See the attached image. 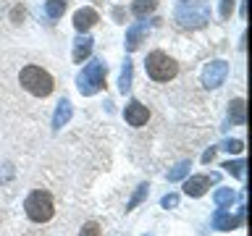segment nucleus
<instances>
[{
	"label": "nucleus",
	"instance_id": "1",
	"mask_svg": "<svg viewBox=\"0 0 252 236\" xmlns=\"http://www.w3.org/2000/svg\"><path fill=\"white\" fill-rule=\"evenodd\" d=\"M21 87L27 89L29 94H34V97H47V94L53 92V76L47 74L45 68H39V66H27V68H21Z\"/></svg>",
	"mask_w": 252,
	"mask_h": 236
},
{
	"label": "nucleus",
	"instance_id": "2",
	"mask_svg": "<svg viewBox=\"0 0 252 236\" xmlns=\"http://www.w3.org/2000/svg\"><path fill=\"white\" fill-rule=\"evenodd\" d=\"M105 76H108V66H105V63H100V60L87 63V66L79 71V76H76L79 92H82L84 97H90V94L100 92L102 87H105Z\"/></svg>",
	"mask_w": 252,
	"mask_h": 236
},
{
	"label": "nucleus",
	"instance_id": "3",
	"mask_svg": "<svg viewBox=\"0 0 252 236\" xmlns=\"http://www.w3.org/2000/svg\"><path fill=\"white\" fill-rule=\"evenodd\" d=\"M145 68H147V76L153 79V82H168L179 74V63L171 58V55H165L163 50H155L147 55L145 60Z\"/></svg>",
	"mask_w": 252,
	"mask_h": 236
},
{
	"label": "nucleus",
	"instance_id": "4",
	"mask_svg": "<svg viewBox=\"0 0 252 236\" xmlns=\"http://www.w3.org/2000/svg\"><path fill=\"white\" fill-rule=\"evenodd\" d=\"M24 210H27L29 220H34V223H47V220L53 218V197L42 192V189H37V192H32L27 197V202H24Z\"/></svg>",
	"mask_w": 252,
	"mask_h": 236
},
{
	"label": "nucleus",
	"instance_id": "5",
	"mask_svg": "<svg viewBox=\"0 0 252 236\" xmlns=\"http://www.w3.org/2000/svg\"><path fill=\"white\" fill-rule=\"evenodd\" d=\"M176 19H179L181 27H189V29L205 27V24L210 21V8H208L205 0H200V3H189V8H181Z\"/></svg>",
	"mask_w": 252,
	"mask_h": 236
},
{
	"label": "nucleus",
	"instance_id": "6",
	"mask_svg": "<svg viewBox=\"0 0 252 236\" xmlns=\"http://www.w3.org/2000/svg\"><path fill=\"white\" fill-rule=\"evenodd\" d=\"M226 76H228V63L226 60H213L202 71V84L208 87V89H216V87H220L226 82Z\"/></svg>",
	"mask_w": 252,
	"mask_h": 236
},
{
	"label": "nucleus",
	"instance_id": "7",
	"mask_svg": "<svg viewBox=\"0 0 252 236\" xmlns=\"http://www.w3.org/2000/svg\"><path fill=\"white\" fill-rule=\"evenodd\" d=\"M242 223H244V210H239L236 215H231V212H226V210L213 212V228H216V231H234V228H239Z\"/></svg>",
	"mask_w": 252,
	"mask_h": 236
},
{
	"label": "nucleus",
	"instance_id": "8",
	"mask_svg": "<svg viewBox=\"0 0 252 236\" xmlns=\"http://www.w3.org/2000/svg\"><path fill=\"white\" fill-rule=\"evenodd\" d=\"M218 181V173H210V176H192L184 181V194L189 197H202L210 189V184Z\"/></svg>",
	"mask_w": 252,
	"mask_h": 236
},
{
	"label": "nucleus",
	"instance_id": "9",
	"mask_svg": "<svg viewBox=\"0 0 252 236\" xmlns=\"http://www.w3.org/2000/svg\"><path fill=\"white\" fill-rule=\"evenodd\" d=\"M124 118L129 126H145L147 118H150V110H147V105H142L139 100H131L124 110Z\"/></svg>",
	"mask_w": 252,
	"mask_h": 236
},
{
	"label": "nucleus",
	"instance_id": "10",
	"mask_svg": "<svg viewBox=\"0 0 252 236\" xmlns=\"http://www.w3.org/2000/svg\"><path fill=\"white\" fill-rule=\"evenodd\" d=\"M100 21V16H97V11L94 8H79V11L74 13V27H76V31H90L94 24Z\"/></svg>",
	"mask_w": 252,
	"mask_h": 236
},
{
	"label": "nucleus",
	"instance_id": "11",
	"mask_svg": "<svg viewBox=\"0 0 252 236\" xmlns=\"http://www.w3.org/2000/svg\"><path fill=\"white\" fill-rule=\"evenodd\" d=\"M147 34V24L145 21H139V24H134V27L126 31V50H137V47L142 45V37Z\"/></svg>",
	"mask_w": 252,
	"mask_h": 236
},
{
	"label": "nucleus",
	"instance_id": "12",
	"mask_svg": "<svg viewBox=\"0 0 252 236\" xmlns=\"http://www.w3.org/2000/svg\"><path fill=\"white\" fill-rule=\"evenodd\" d=\"M71 116H74V108H71L68 100H61L58 108H55V116H53V129H61V126H66L71 121Z\"/></svg>",
	"mask_w": 252,
	"mask_h": 236
},
{
	"label": "nucleus",
	"instance_id": "13",
	"mask_svg": "<svg viewBox=\"0 0 252 236\" xmlns=\"http://www.w3.org/2000/svg\"><path fill=\"white\" fill-rule=\"evenodd\" d=\"M90 53H92V37L82 34L76 39V45H74V60L84 63V58H90Z\"/></svg>",
	"mask_w": 252,
	"mask_h": 236
},
{
	"label": "nucleus",
	"instance_id": "14",
	"mask_svg": "<svg viewBox=\"0 0 252 236\" xmlns=\"http://www.w3.org/2000/svg\"><path fill=\"white\" fill-rule=\"evenodd\" d=\"M244 100H231V105H228V118H231V123H236V126H242L244 123Z\"/></svg>",
	"mask_w": 252,
	"mask_h": 236
},
{
	"label": "nucleus",
	"instance_id": "15",
	"mask_svg": "<svg viewBox=\"0 0 252 236\" xmlns=\"http://www.w3.org/2000/svg\"><path fill=\"white\" fill-rule=\"evenodd\" d=\"M158 5V0H137V3L131 5V13L137 16V19H145L147 13H153Z\"/></svg>",
	"mask_w": 252,
	"mask_h": 236
},
{
	"label": "nucleus",
	"instance_id": "16",
	"mask_svg": "<svg viewBox=\"0 0 252 236\" xmlns=\"http://www.w3.org/2000/svg\"><path fill=\"white\" fill-rule=\"evenodd\" d=\"M213 200H216L218 207H228V205L236 200V192H234V189H218V192L213 194Z\"/></svg>",
	"mask_w": 252,
	"mask_h": 236
},
{
	"label": "nucleus",
	"instance_id": "17",
	"mask_svg": "<svg viewBox=\"0 0 252 236\" xmlns=\"http://www.w3.org/2000/svg\"><path fill=\"white\" fill-rule=\"evenodd\" d=\"M63 11H66V0H47L45 3V13L50 19H61Z\"/></svg>",
	"mask_w": 252,
	"mask_h": 236
},
{
	"label": "nucleus",
	"instance_id": "18",
	"mask_svg": "<svg viewBox=\"0 0 252 236\" xmlns=\"http://www.w3.org/2000/svg\"><path fill=\"white\" fill-rule=\"evenodd\" d=\"M118 89H121L124 94L131 89V63L126 60L124 63V68H121V79H118Z\"/></svg>",
	"mask_w": 252,
	"mask_h": 236
},
{
	"label": "nucleus",
	"instance_id": "19",
	"mask_svg": "<svg viewBox=\"0 0 252 236\" xmlns=\"http://www.w3.org/2000/svg\"><path fill=\"white\" fill-rule=\"evenodd\" d=\"M189 168H192V165H189L187 160H184V163H179L176 168H171V171H168V181H181V178H184L187 173H189Z\"/></svg>",
	"mask_w": 252,
	"mask_h": 236
},
{
	"label": "nucleus",
	"instance_id": "20",
	"mask_svg": "<svg viewBox=\"0 0 252 236\" xmlns=\"http://www.w3.org/2000/svg\"><path fill=\"white\" fill-rule=\"evenodd\" d=\"M147 189H150L147 184H142V186L137 189V194H134L131 200H129V205H126V210H134V207H137V205H139V202H142V200H145V197H147Z\"/></svg>",
	"mask_w": 252,
	"mask_h": 236
},
{
	"label": "nucleus",
	"instance_id": "21",
	"mask_svg": "<svg viewBox=\"0 0 252 236\" xmlns=\"http://www.w3.org/2000/svg\"><path fill=\"white\" fill-rule=\"evenodd\" d=\"M220 149H226V152H242V149H244V142L242 139H226L223 142V145H220Z\"/></svg>",
	"mask_w": 252,
	"mask_h": 236
},
{
	"label": "nucleus",
	"instance_id": "22",
	"mask_svg": "<svg viewBox=\"0 0 252 236\" xmlns=\"http://www.w3.org/2000/svg\"><path fill=\"white\" fill-rule=\"evenodd\" d=\"M223 168H226L228 173H234L236 178H244V160H236V163H226Z\"/></svg>",
	"mask_w": 252,
	"mask_h": 236
},
{
	"label": "nucleus",
	"instance_id": "23",
	"mask_svg": "<svg viewBox=\"0 0 252 236\" xmlns=\"http://www.w3.org/2000/svg\"><path fill=\"white\" fill-rule=\"evenodd\" d=\"M79 236H100V226H97V223H87Z\"/></svg>",
	"mask_w": 252,
	"mask_h": 236
},
{
	"label": "nucleus",
	"instance_id": "24",
	"mask_svg": "<svg viewBox=\"0 0 252 236\" xmlns=\"http://www.w3.org/2000/svg\"><path fill=\"white\" fill-rule=\"evenodd\" d=\"M160 205H163V207H176V205H179V194H165L160 200Z\"/></svg>",
	"mask_w": 252,
	"mask_h": 236
},
{
	"label": "nucleus",
	"instance_id": "25",
	"mask_svg": "<svg viewBox=\"0 0 252 236\" xmlns=\"http://www.w3.org/2000/svg\"><path fill=\"white\" fill-rule=\"evenodd\" d=\"M231 8H234V0H220V16H223V19L231 16Z\"/></svg>",
	"mask_w": 252,
	"mask_h": 236
},
{
	"label": "nucleus",
	"instance_id": "26",
	"mask_svg": "<svg viewBox=\"0 0 252 236\" xmlns=\"http://www.w3.org/2000/svg\"><path fill=\"white\" fill-rule=\"evenodd\" d=\"M213 157H216V147H210V149H208V152H205V155H202V163H210V160H213Z\"/></svg>",
	"mask_w": 252,
	"mask_h": 236
},
{
	"label": "nucleus",
	"instance_id": "27",
	"mask_svg": "<svg viewBox=\"0 0 252 236\" xmlns=\"http://www.w3.org/2000/svg\"><path fill=\"white\" fill-rule=\"evenodd\" d=\"M19 19H24V8H16L13 11V21H19Z\"/></svg>",
	"mask_w": 252,
	"mask_h": 236
},
{
	"label": "nucleus",
	"instance_id": "28",
	"mask_svg": "<svg viewBox=\"0 0 252 236\" xmlns=\"http://www.w3.org/2000/svg\"><path fill=\"white\" fill-rule=\"evenodd\" d=\"M181 3H189V0H181Z\"/></svg>",
	"mask_w": 252,
	"mask_h": 236
}]
</instances>
